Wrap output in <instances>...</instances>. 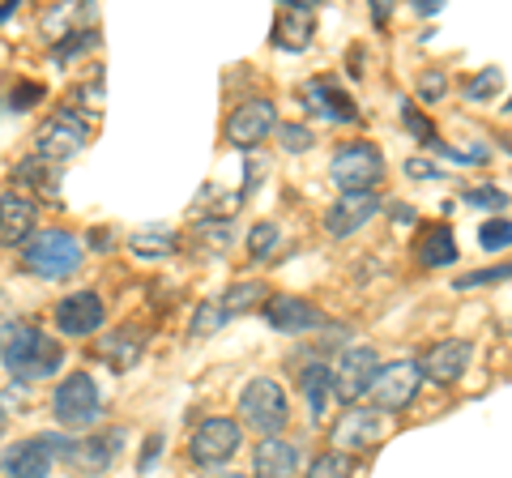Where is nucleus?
I'll list each match as a JSON object with an SVG mask.
<instances>
[{"mask_svg":"<svg viewBox=\"0 0 512 478\" xmlns=\"http://www.w3.org/2000/svg\"><path fill=\"white\" fill-rule=\"evenodd\" d=\"M384 436V423H380V414L376 410H355L350 406L338 423H333V453H346V457H355L363 449H372V444Z\"/></svg>","mask_w":512,"mask_h":478,"instance_id":"obj_15","label":"nucleus"},{"mask_svg":"<svg viewBox=\"0 0 512 478\" xmlns=\"http://www.w3.org/2000/svg\"><path fill=\"white\" fill-rule=\"evenodd\" d=\"M239 444H244L239 423L227 419V414H210V419H201L197 432L188 436V457L197 461V466H222V461H231L239 453Z\"/></svg>","mask_w":512,"mask_h":478,"instance_id":"obj_9","label":"nucleus"},{"mask_svg":"<svg viewBox=\"0 0 512 478\" xmlns=\"http://www.w3.org/2000/svg\"><path fill=\"white\" fill-rule=\"evenodd\" d=\"M52 461H56V444L52 436H39V440H18L0 453V474L5 478H47L52 474Z\"/></svg>","mask_w":512,"mask_h":478,"instance_id":"obj_13","label":"nucleus"},{"mask_svg":"<svg viewBox=\"0 0 512 478\" xmlns=\"http://www.w3.org/2000/svg\"><path fill=\"white\" fill-rule=\"evenodd\" d=\"M329 180L342 193H376V184L384 180V154L372 141H346L329 163Z\"/></svg>","mask_w":512,"mask_h":478,"instance_id":"obj_5","label":"nucleus"},{"mask_svg":"<svg viewBox=\"0 0 512 478\" xmlns=\"http://www.w3.org/2000/svg\"><path fill=\"white\" fill-rule=\"evenodd\" d=\"M372 18H376V26H384V18H389V5H384V0L372 5Z\"/></svg>","mask_w":512,"mask_h":478,"instance_id":"obj_46","label":"nucleus"},{"mask_svg":"<svg viewBox=\"0 0 512 478\" xmlns=\"http://www.w3.org/2000/svg\"><path fill=\"white\" fill-rule=\"evenodd\" d=\"M269 133H278V111L269 99H248V103H239L231 111V120H227V141L239 150H252V146H261V141Z\"/></svg>","mask_w":512,"mask_h":478,"instance_id":"obj_12","label":"nucleus"},{"mask_svg":"<svg viewBox=\"0 0 512 478\" xmlns=\"http://www.w3.org/2000/svg\"><path fill=\"white\" fill-rule=\"evenodd\" d=\"M52 444L77 474H103L111 461H116V453L124 449V427H107V432H90L77 440H52Z\"/></svg>","mask_w":512,"mask_h":478,"instance_id":"obj_10","label":"nucleus"},{"mask_svg":"<svg viewBox=\"0 0 512 478\" xmlns=\"http://www.w3.org/2000/svg\"><path fill=\"white\" fill-rule=\"evenodd\" d=\"M265 321L278 333H312V329L325 325V312H320L316 304H308V299H299V295H269Z\"/></svg>","mask_w":512,"mask_h":478,"instance_id":"obj_20","label":"nucleus"},{"mask_svg":"<svg viewBox=\"0 0 512 478\" xmlns=\"http://www.w3.org/2000/svg\"><path fill=\"white\" fill-rule=\"evenodd\" d=\"M299 474V449L291 440H261L252 453V478H295Z\"/></svg>","mask_w":512,"mask_h":478,"instance_id":"obj_21","label":"nucleus"},{"mask_svg":"<svg viewBox=\"0 0 512 478\" xmlns=\"http://www.w3.org/2000/svg\"><path fill=\"white\" fill-rule=\"evenodd\" d=\"M158 453H163V436H150L146 440V457H141V474L150 470V461H158Z\"/></svg>","mask_w":512,"mask_h":478,"instance_id":"obj_42","label":"nucleus"},{"mask_svg":"<svg viewBox=\"0 0 512 478\" xmlns=\"http://www.w3.org/2000/svg\"><path fill=\"white\" fill-rule=\"evenodd\" d=\"M39 99H43V86H39V82H22L18 90H13V99H9V103H13V111H30Z\"/></svg>","mask_w":512,"mask_h":478,"instance_id":"obj_40","label":"nucleus"},{"mask_svg":"<svg viewBox=\"0 0 512 478\" xmlns=\"http://www.w3.org/2000/svg\"><path fill=\"white\" fill-rule=\"evenodd\" d=\"M0 432H5V410H0Z\"/></svg>","mask_w":512,"mask_h":478,"instance_id":"obj_50","label":"nucleus"},{"mask_svg":"<svg viewBox=\"0 0 512 478\" xmlns=\"http://www.w3.org/2000/svg\"><path fill=\"white\" fill-rule=\"evenodd\" d=\"M402 171L410 175V180H440V167L431 163V158H406Z\"/></svg>","mask_w":512,"mask_h":478,"instance_id":"obj_41","label":"nucleus"},{"mask_svg":"<svg viewBox=\"0 0 512 478\" xmlns=\"http://www.w3.org/2000/svg\"><path fill=\"white\" fill-rule=\"evenodd\" d=\"M201 478H244V474H235V470H210V474H201Z\"/></svg>","mask_w":512,"mask_h":478,"instance_id":"obj_48","label":"nucleus"},{"mask_svg":"<svg viewBox=\"0 0 512 478\" xmlns=\"http://www.w3.org/2000/svg\"><path fill=\"white\" fill-rule=\"evenodd\" d=\"M94 350H99V359L107 363L111 372H128L141 355H146V333L133 329V325H124L116 333H107V338L94 346Z\"/></svg>","mask_w":512,"mask_h":478,"instance_id":"obj_22","label":"nucleus"},{"mask_svg":"<svg viewBox=\"0 0 512 478\" xmlns=\"http://www.w3.org/2000/svg\"><path fill=\"white\" fill-rule=\"evenodd\" d=\"M423 389V372L414 359H397L389 363V368H380L372 389H367V402H372V410L380 414H402L414 397H419Z\"/></svg>","mask_w":512,"mask_h":478,"instance_id":"obj_7","label":"nucleus"},{"mask_svg":"<svg viewBox=\"0 0 512 478\" xmlns=\"http://www.w3.org/2000/svg\"><path fill=\"white\" fill-rule=\"evenodd\" d=\"M278 146H282L286 154L312 150V129H308V124H278Z\"/></svg>","mask_w":512,"mask_h":478,"instance_id":"obj_35","label":"nucleus"},{"mask_svg":"<svg viewBox=\"0 0 512 478\" xmlns=\"http://www.w3.org/2000/svg\"><path fill=\"white\" fill-rule=\"evenodd\" d=\"M500 86H504V73L500 69H483L474 82L461 86V94H466L470 103H483V99H495V90H500Z\"/></svg>","mask_w":512,"mask_h":478,"instance_id":"obj_31","label":"nucleus"},{"mask_svg":"<svg viewBox=\"0 0 512 478\" xmlns=\"http://www.w3.org/2000/svg\"><path fill=\"white\" fill-rule=\"evenodd\" d=\"M18 184L35 188L43 201H56L60 197V171H56V163H43V158H30V163L18 167Z\"/></svg>","mask_w":512,"mask_h":478,"instance_id":"obj_25","label":"nucleus"},{"mask_svg":"<svg viewBox=\"0 0 512 478\" xmlns=\"http://www.w3.org/2000/svg\"><path fill=\"white\" fill-rule=\"evenodd\" d=\"M278 244H282V227H278V222H256V227L248 231V252H252L256 261L274 257Z\"/></svg>","mask_w":512,"mask_h":478,"instance_id":"obj_29","label":"nucleus"},{"mask_svg":"<svg viewBox=\"0 0 512 478\" xmlns=\"http://www.w3.org/2000/svg\"><path fill=\"white\" fill-rule=\"evenodd\" d=\"M0 363L13 380L39 385V380H52L60 372L64 346L35 321H9L0 329Z\"/></svg>","mask_w":512,"mask_h":478,"instance_id":"obj_1","label":"nucleus"},{"mask_svg":"<svg viewBox=\"0 0 512 478\" xmlns=\"http://www.w3.org/2000/svg\"><path fill=\"white\" fill-rule=\"evenodd\" d=\"M299 389L308 393V406H312L316 419H325V402L333 397V385H329V368H325V359H316V363H308V368L299 372Z\"/></svg>","mask_w":512,"mask_h":478,"instance_id":"obj_26","label":"nucleus"},{"mask_svg":"<svg viewBox=\"0 0 512 478\" xmlns=\"http://www.w3.org/2000/svg\"><path fill=\"white\" fill-rule=\"evenodd\" d=\"M52 321H56V329L64 333V338H94V333L103 329V321H107V308H103V299L94 291H73V295H64L56 304Z\"/></svg>","mask_w":512,"mask_h":478,"instance_id":"obj_11","label":"nucleus"},{"mask_svg":"<svg viewBox=\"0 0 512 478\" xmlns=\"http://www.w3.org/2000/svg\"><path fill=\"white\" fill-rule=\"evenodd\" d=\"M103 410V397H99V385L86 376V372H73L64 376L56 393H52V414L60 427H69V432H86V427L99 419Z\"/></svg>","mask_w":512,"mask_h":478,"instance_id":"obj_6","label":"nucleus"},{"mask_svg":"<svg viewBox=\"0 0 512 478\" xmlns=\"http://www.w3.org/2000/svg\"><path fill=\"white\" fill-rule=\"evenodd\" d=\"M316 39V0H291L274 18V43L282 52H308Z\"/></svg>","mask_w":512,"mask_h":478,"instance_id":"obj_14","label":"nucleus"},{"mask_svg":"<svg viewBox=\"0 0 512 478\" xmlns=\"http://www.w3.org/2000/svg\"><path fill=\"white\" fill-rule=\"evenodd\" d=\"M495 141H500V146H504V150L512 154V137H495Z\"/></svg>","mask_w":512,"mask_h":478,"instance_id":"obj_49","label":"nucleus"},{"mask_svg":"<svg viewBox=\"0 0 512 478\" xmlns=\"http://www.w3.org/2000/svg\"><path fill=\"white\" fill-rule=\"evenodd\" d=\"M419 261L427 269H444L457 261V244H453V231L444 222H431V227L419 235Z\"/></svg>","mask_w":512,"mask_h":478,"instance_id":"obj_24","label":"nucleus"},{"mask_svg":"<svg viewBox=\"0 0 512 478\" xmlns=\"http://www.w3.org/2000/svg\"><path fill=\"white\" fill-rule=\"evenodd\" d=\"M461 201L474 205V210H504L508 193H500V188H466V197Z\"/></svg>","mask_w":512,"mask_h":478,"instance_id":"obj_36","label":"nucleus"},{"mask_svg":"<svg viewBox=\"0 0 512 478\" xmlns=\"http://www.w3.org/2000/svg\"><path fill=\"white\" fill-rule=\"evenodd\" d=\"M376 214H380V197L376 193H342L325 210V231L333 239H346V235H355L359 227H367Z\"/></svg>","mask_w":512,"mask_h":478,"instance_id":"obj_18","label":"nucleus"},{"mask_svg":"<svg viewBox=\"0 0 512 478\" xmlns=\"http://www.w3.org/2000/svg\"><path fill=\"white\" fill-rule=\"evenodd\" d=\"M308 478H355V457H346V453H320L312 466H308Z\"/></svg>","mask_w":512,"mask_h":478,"instance_id":"obj_30","label":"nucleus"},{"mask_svg":"<svg viewBox=\"0 0 512 478\" xmlns=\"http://www.w3.org/2000/svg\"><path fill=\"white\" fill-rule=\"evenodd\" d=\"M414 363H419V372L427 380H436V385H457L461 372L470 368V342H461V338L436 342V346H427Z\"/></svg>","mask_w":512,"mask_h":478,"instance_id":"obj_19","label":"nucleus"},{"mask_svg":"<svg viewBox=\"0 0 512 478\" xmlns=\"http://www.w3.org/2000/svg\"><path fill=\"white\" fill-rule=\"evenodd\" d=\"M478 244H483L487 252H500L512 244V222L508 218H487L483 227H478Z\"/></svg>","mask_w":512,"mask_h":478,"instance_id":"obj_32","label":"nucleus"},{"mask_svg":"<svg viewBox=\"0 0 512 478\" xmlns=\"http://www.w3.org/2000/svg\"><path fill=\"white\" fill-rule=\"evenodd\" d=\"M227 321H231V316L222 312L218 304H201V308H197V316H192L188 333H192V338H210V333H214V329H222Z\"/></svg>","mask_w":512,"mask_h":478,"instance_id":"obj_33","label":"nucleus"},{"mask_svg":"<svg viewBox=\"0 0 512 478\" xmlns=\"http://www.w3.org/2000/svg\"><path fill=\"white\" fill-rule=\"evenodd\" d=\"M389 214H393L397 222H414V210H410V205H402V201H397V205H389Z\"/></svg>","mask_w":512,"mask_h":478,"instance_id":"obj_44","label":"nucleus"},{"mask_svg":"<svg viewBox=\"0 0 512 478\" xmlns=\"http://www.w3.org/2000/svg\"><path fill=\"white\" fill-rule=\"evenodd\" d=\"M402 120H406V129H410L414 137H419V141H423V146H431V141H436V133H431V124H427V120L419 116V107H414L410 99L402 103Z\"/></svg>","mask_w":512,"mask_h":478,"instance_id":"obj_39","label":"nucleus"},{"mask_svg":"<svg viewBox=\"0 0 512 478\" xmlns=\"http://www.w3.org/2000/svg\"><path fill=\"white\" fill-rule=\"evenodd\" d=\"M35 222H39V201L35 197L18 193V188L0 193V244L5 248L26 244V239L35 235Z\"/></svg>","mask_w":512,"mask_h":478,"instance_id":"obj_16","label":"nucleus"},{"mask_svg":"<svg viewBox=\"0 0 512 478\" xmlns=\"http://www.w3.org/2000/svg\"><path fill=\"white\" fill-rule=\"evenodd\" d=\"M448 94V77L440 73V69H427L423 77H419V99L423 103H440Z\"/></svg>","mask_w":512,"mask_h":478,"instance_id":"obj_37","label":"nucleus"},{"mask_svg":"<svg viewBox=\"0 0 512 478\" xmlns=\"http://www.w3.org/2000/svg\"><path fill=\"white\" fill-rule=\"evenodd\" d=\"M90 239H94V248H99V252H107V248H111V244H107V231H94Z\"/></svg>","mask_w":512,"mask_h":478,"instance_id":"obj_47","label":"nucleus"},{"mask_svg":"<svg viewBox=\"0 0 512 478\" xmlns=\"http://www.w3.org/2000/svg\"><path fill=\"white\" fill-rule=\"evenodd\" d=\"M414 9H419L423 18H436V13H440L444 5H440V0H414Z\"/></svg>","mask_w":512,"mask_h":478,"instance_id":"obj_43","label":"nucleus"},{"mask_svg":"<svg viewBox=\"0 0 512 478\" xmlns=\"http://www.w3.org/2000/svg\"><path fill=\"white\" fill-rule=\"evenodd\" d=\"M128 252H133V257H141V261H167V257H175V252H180V235L167 231V227L133 231V235H128Z\"/></svg>","mask_w":512,"mask_h":478,"instance_id":"obj_23","label":"nucleus"},{"mask_svg":"<svg viewBox=\"0 0 512 478\" xmlns=\"http://www.w3.org/2000/svg\"><path fill=\"white\" fill-rule=\"evenodd\" d=\"M504 111H508V116H512V99H508V103H504Z\"/></svg>","mask_w":512,"mask_h":478,"instance_id":"obj_51","label":"nucleus"},{"mask_svg":"<svg viewBox=\"0 0 512 478\" xmlns=\"http://www.w3.org/2000/svg\"><path fill=\"white\" fill-rule=\"evenodd\" d=\"M303 103H308L312 116L329 120V124H355L359 120L355 99H350V94L333 82V77H316V82L303 86Z\"/></svg>","mask_w":512,"mask_h":478,"instance_id":"obj_17","label":"nucleus"},{"mask_svg":"<svg viewBox=\"0 0 512 478\" xmlns=\"http://www.w3.org/2000/svg\"><path fill=\"white\" fill-rule=\"evenodd\" d=\"M239 414H244V423L256 436L274 440V436H282L286 419H291V406H286V393H282L278 380L256 376L244 385V393H239Z\"/></svg>","mask_w":512,"mask_h":478,"instance_id":"obj_4","label":"nucleus"},{"mask_svg":"<svg viewBox=\"0 0 512 478\" xmlns=\"http://www.w3.org/2000/svg\"><path fill=\"white\" fill-rule=\"evenodd\" d=\"M90 141V120L77 107H56L35 129V158L43 163H64V158L82 154Z\"/></svg>","mask_w":512,"mask_h":478,"instance_id":"obj_3","label":"nucleus"},{"mask_svg":"<svg viewBox=\"0 0 512 478\" xmlns=\"http://www.w3.org/2000/svg\"><path fill=\"white\" fill-rule=\"evenodd\" d=\"M380 372L376 363V350L372 346H346L338 363L329 368V385H333V397H338L342 406H359L367 389H372V380Z\"/></svg>","mask_w":512,"mask_h":478,"instance_id":"obj_8","label":"nucleus"},{"mask_svg":"<svg viewBox=\"0 0 512 478\" xmlns=\"http://www.w3.org/2000/svg\"><path fill=\"white\" fill-rule=\"evenodd\" d=\"M94 43H99V35H94V30H77V35H69V39H64V43H56V60H69L73 52H90V47Z\"/></svg>","mask_w":512,"mask_h":478,"instance_id":"obj_38","label":"nucleus"},{"mask_svg":"<svg viewBox=\"0 0 512 478\" xmlns=\"http://www.w3.org/2000/svg\"><path fill=\"white\" fill-rule=\"evenodd\" d=\"M22 265L26 274L35 278H69L77 265H82V244H77V235H69L64 227H47V231H35L22 244Z\"/></svg>","mask_w":512,"mask_h":478,"instance_id":"obj_2","label":"nucleus"},{"mask_svg":"<svg viewBox=\"0 0 512 478\" xmlns=\"http://www.w3.org/2000/svg\"><path fill=\"white\" fill-rule=\"evenodd\" d=\"M495 282H512V261L474 269V274H466V278H453V291H478V286H495Z\"/></svg>","mask_w":512,"mask_h":478,"instance_id":"obj_28","label":"nucleus"},{"mask_svg":"<svg viewBox=\"0 0 512 478\" xmlns=\"http://www.w3.org/2000/svg\"><path fill=\"white\" fill-rule=\"evenodd\" d=\"M13 13H18V0H5V5H0V26H5Z\"/></svg>","mask_w":512,"mask_h":478,"instance_id":"obj_45","label":"nucleus"},{"mask_svg":"<svg viewBox=\"0 0 512 478\" xmlns=\"http://www.w3.org/2000/svg\"><path fill=\"white\" fill-rule=\"evenodd\" d=\"M256 304H269V295H265V286H261V282H235L231 291L218 299V308L227 312V316L248 312V308H256Z\"/></svg>","mask_w":512,"mask_h":478,"instance_id":"obj_27","label":"nucleus"},{"mask_svg":"<svg viewBox=\"0 0 512 478\" xmlns=\"http://www.w3.org/2000/svg\"><path fill=\"white\" fill-rule=\"evenodd\" d=\"M192 239H205V248L210 252H227V244H231V227L222 218H205L197 231H192Z\"/></svg>","mask_w":512,"mask_h":478,"instance_id":"obj_34","label":"nucleus"}]
</instances>
